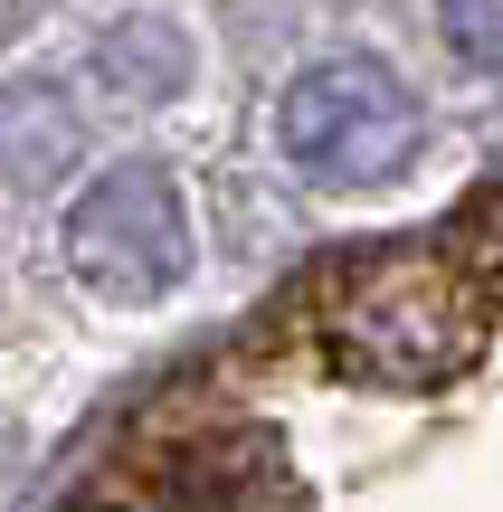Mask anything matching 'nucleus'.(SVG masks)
<instances>
[{
    "instance_id": "obj_6",
    "label": "nucleus",
    "mask_w": 503,
    "mask_h": 512,
    "mask_svg": "<svg viewBox=\"0 0 503 512\" xmlns=\"http://www.w3.org/2000/svg\"><path fill=\"white\" fill-rule=\"evenodd\" d=\"M437 29L466 67H503V0H437Z\"/></svg>"
},
{
    "instance_id": "obj_5",
    "label": "nucleus",
    "mask_w": 503,
    "mask_h": 512,
    "mask_svg": "<svg viewBox=\"0 0 503 512\" xmlns=\"http://www.w3.org/2000/svg\"><path fill=\"white\" fill-rule=\"evenodd\" d=\"M95 76H105L124 105H171V95L190 86V29L181 19H152V10L114 19L105 48H95Z\"/></svg>"
},
{
    "instance_id": "obj_2",
    "label": "nucleus",
    "mask_w": 503,
    "mask_h": 512,
    "mask_svg": "<svg viewBox=\"0 0 503 512\" xmlns=\"http://www.w3.org/2000/svg\"><path fill=\"white\" fill-rule=\"evenodd\" d=\"M67 266L105 304H162L190 275V209L162 162H114L67 209Z\"/></svg>"
},
{
    "instance_id": "obj_3",
    "label": "nucleus",
    "mask_w": 503,
    "mask_h": 512,
    "mask_svg": "<svg viewBox=\"0 0 503 512\" xmlns=\"http://www.w3.org/2000/svg\"><path fill=\"white\" fill-rule=\"evenodd\" d=\"M333 351L371 380H437L475 351V313L437 266H371L333 313Z\"/></svg>"
},
{
    "instance_id": "obj_1",
    "label": "nucleus",
    "mask_w": 503,
    "mask_h": 512,
    "mask_svg": "<svg viewBox=\"0 0 503 512\" xmlns=\"http://www.w3.org/2000/svg\"><path fill=\"white\" fill-rule=\"evenodd\" d=\"M276 143L304 181H333V190H371L390 181L399 162L418 152V95L399 86L380 57H323L285 86L276 105Z\"/></svg>"
},
{
    "instance_id": "obj_4",
    "label": "nucleus",
    "mask_w": 503,
    "mask_h": 512,
    "mask_svg": "<svg viewBox=\"0 0 503 512\" xmlns=\"http://www.w3.org/2000/svg\"><path fill=\"white\" fill-rule=\"evenodd\" d=\"M67 162H76V105L48 86V76L0 86V181L38 190V181H57Z\"/></svg>"
}]
</instances>
